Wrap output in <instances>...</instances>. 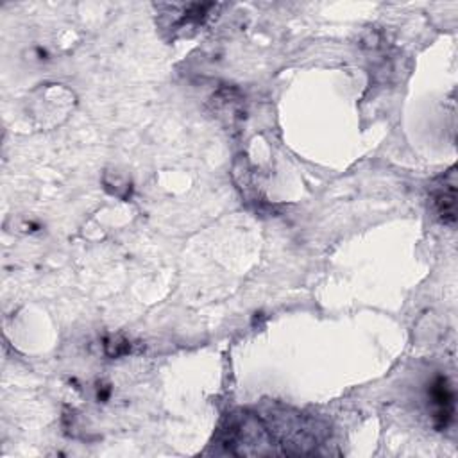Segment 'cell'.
<instances>
[{
  "label": "cell",
  "instance_id": "cell-4",
  "mask_svg": "<svg viewBox=\"0 0 458 458\" xmlns=\"http://www.w3.org/2000/svg\"><path fill=\"white\" fill-rule=\"evenodd\" d=\"M104 351H106L107 356L118 358V356H123L131 351V344L122 336H109V338L104 340Z\"/></svg>",
  "mask_w": 458,
  "mask_h": 458
},
{
  "label": "cell",
  "instance_id": "cell-5",
  "mask_svg": "<svg viewBox=\"0 0 458 458\" xmlns=\"http://www.w3.org/2000/svg\"><path fill=\"white\" fill-rule=\"evenodd\" d=\"M109 395H111V386L98 383V386H97V399L102 401V403H106V401L109 399Z\"/></svg>",
  "mask_w": 458,
  "mask_h": 458
},
{
  "label": "cell",
  "instance_id": "cell-2",
  "mask_svg": "<svg viewBox=\"0 0 458 458\" xmlns=\"http://www.w3.org/2000/svg\"><path fill=\"white\" fill-rule=\"evenodd\" d=\"M433 424L438 431L445 429L454 419V390L444 374H437L428 385Z\"/></svg>",
  "mask_w": 458,
  "mask_h": 458
},
{
  "label": "cell",
  "instance_id": "cell-1",
  "mask_svg": "<svg viewBox=\"0 0 458 458\" xmlns=\"http://www.w3.org/2000/svg\"><path fill=\"white\" fill-rule=\"evenodd\" d=\"M222 437L227 451L234 454H272L277 445L267 422L250 411L229 415Z\"/></svg>",
  "mask_w": 458,
  "mask_h": 458
},
{
  "label": "cell",
  "instance_id": "cell-3",
  "mask_svg": "<svg viewBox=\"0 0 458 458\" xmlns=\"http://www.w3.org/2000/svg\"><path fill=\"white\" fill-rule=\"evenodd\" d=\"M431 206L437 218L445 225L456 222V172L451 168L431 188Z\"/></svg>",
  "mask_w": 458,
  "mask_h": 458
}]
</instances>
